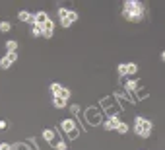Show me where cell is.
<instances>
[{
    "instance_id": "obj_1",
    "label": "cell",
    "mask_w": 165,
    "mask_h": 150,
    "mask_svg": "<svg viewBox=\"0 0 165 150\" xmlns=\"http://www.w3.org/2000/svg\"><path fill=\"white\" fill-rule=\"evenodd\" d=\"M146 14V6L138 0H126L123 6V16L128 21H140Z\"/></svg>"
},
{
    "instance_id": "obj_2",
    "label": "cell",
    "mask_w": 165,
    "mask_h": 150,
    "mask_svg": "<svg viewBox=\"0 0 165 150\" xmlns=\"http://www.w3.org/2000/svg\"><path fill=\"white\" fill-rule=\"evenodd\" d=\"M152 121L150 119H144V117H136L134 119V133L138 134L140 139H150V134H152Z\"/></svg>"
},
{
    "instance_id": "obj_3",
    "label": "cell",
    "mask_w": 165,
    "mask_h": 150,
    "mask_svg": "<svg viewBox=\"0 0 165 150\" xmlns=\"http://www.w3.org/2000/svg\"><path fill=\"white\" fill-rule=\"evenodd\" d=\"M76 20H78V12L68 10V12H66V16H62V18H60V25H62V27H70Z\"/></svg>"
},
{
    "instance_id": "obj_4",
    "label": "cell",
    "mask_w": 165,
    "mask_h": 150,
    "mask_svg": "<svg viewBox=\"0 0 165 150\" xmlns=\"http://www.w3.org/2000/svg\"><path fill=\"white\" fill-rule=\"evenodd\" d=\"M16 61H18V55H16V53H8V55L4 57V59H0V66L6 70V68H10Z\"/></svg>"
},
{
    "instance_id": "obj_5",
    "label": "cell",
    "mask_w": 165,
    "mask_h": 150,
    "mask_svg": "<svg viewBox=\"0 0 165 150\" xmlns=\"http://www.w3.org/2000/svg\"><path fill=\"white\" fill-rule=\"evenodd\" d=\"M47 20H49V16H47V12H43V10L33 14V25H43Z\"/></svg>"
},
{
    "instance_id": "obj_6",
    "label": "cell",
    "mask_w": 165,
    "mask_h": 150,
    "mask_svg": "<svg viewBox=\"0 0 165 150\" xmlns=\"http://www.w3.org/2000/svg\"><path fill=\"white\" fill-rule=\"evenodd\" d=\"M53 30H54V24H53V20H47L45 24L41 25V31H43V37H51L53 35Z\"/></svg>"
},
{
    "instance_id": "obj_7",
    "label": "cell",
    "mask_w": 165,
    "mask_h": 150,
    "mask_svg": "<svg viewBox=\"0 0 165 150\" xmlns=\"http://www.w3.org/2000/svg\"><path fill=\"white\" fill-rule=\"evenodd\" d=\"M119 123H120V121H119V117L117 115H113L109 121H105V125H103V129H105V131H117V127H119Z\"/></svg>"
},
{
    "instance_id": "obj_8",
    "label": "cell",
    "mask_w": 165,
    "mask_h": 150,
    "mask_svg": "<svg viewBox=\"0 0 165 150\" xmlns=\"http://www.w3.org/2000/svg\"><path fill=\"white\" fill-rule=\"evenodd\" d=\"M60 127H62V131H64V133H70V134H72V133H74V129H76V123H74L72 119H64L62 123H60Z\"/></svg>"
},
{
    "instance_id": "obj_9",
    "label": "cell",
    "mask_w": 165,
    "mask_h": 150,
    "mask_svg": "<svg viewBox=\"0 0 165 150\" xmlns=\"http://www.w3.org/2000/svg\"><path fill=\"white\" fill-rule=\"evenodd\" d=\"M66 102H68V99L59 98V96H54V98H53V105L56 107V109H62V107H66Z\"/></svg>"
},
{
    "instance_id": "obj_10",
    "label": "cell",
    "mask_w": 165,
    "mask_h": 150,
    "mask_svg": "<svg viewBox=\"0 0 165 150\" xmlns=\"http://www.w3.org/2000/svg\"><path fill=\"white\" fill-rule=\"evenodd\" d=\"M18 18H20L21 21H31V24H33V14H31V12H25V10H21V12L18 14Z\"/></svg>"
},
{
    "instance_id": "obj_11",
    "label": "cell",
    "mask_w": 165,
    "mask_h": 150,
    "mask_svg": "<svg viewBox=\"0 0 165 150\" xmlns=\"http://www.w3.org/2000/svg\"><path fill=\"white\" fill-rule=\"evenodd\" d=\"M126 72L128 74H136L138 72V64L136 62H126Z\"/></svg>"
},
{
    "instance_id": "obj_12",
    "label": "cell",
    "mask_w": 165,
    "mask_h": 150,
    "mask_svg": "<svg viewBox=\"0 0 165 150\" xmlns=\"http://www.w3.org/2000/svg\"><path fill=\"white\" fill-rule=\"evenodd\" d=\"M126 90L128 92H136V90H138V82H136V80H126Z\"/></svg>"
},
{
    "instance_id": "obj_13",
    "label": "cell",
    "mask_w": 165,
    "mask_h": 150,
    "mask_svg": "<svg viewBox=\"0 0 165 150\" xmlns=\"http://www.w3.org/2000/svg\"><path fill=\"white\" fill-rule=\"evenodd\" d=\"M49 90H51L54 96H59V94H60V90H62V86H60L59 82H53L51 86H49Z\"/></svg>"
},
{
    "instance_id": "obj_14",
    "label": "cell",
    "mask_w": 165,
    "mask_h": 150,
    "mask_svg": "<svg viewBox=\"0 0 165 150\" xmlns=\"http://www.w3.org/2000/svg\"><path fill=\"white\" fill-rule=\"evenodd\" d=\"M117 131H119L120 134H124V133H128V131H130V127H128V123L120 121V123H119V127H117Z\"/></svg>"
},
{
    "instance_id": "obj_15",
    "label": "cell",
    "mask_w": 165,
    "mask_h": 150,
    "mask_svg": "<svg viewBox=\"0 0 165 150\" xmlns=\"http://www.w3.org/2000/svg\"><path fill=\"white\" fill-rule=\"evenodd\" d=\"M6 49H8V53H16V49H18V41H8L6 43Z\"/></svg>"
},
{
    "instance_id": "obj_16",
    "label": "cell",
    "mask_w": 165,
    "mask_h": 150,
    "mask_svg": "<svg viewBox=\"0 0 165 150\" xmlns=\"http://www.w3.org/2000/svg\"><path fill=\"white\" fill-rule=\"evenodd\" d=\"M10 30H12L10 21H0V31H10Z\"/></svg>"
},
{
    "instance_id": "obj_17",
    "label": "cell",
    "mask_w": 165,
    "mask_h": 150,
    "mask_svg": "<svg viewBox=\"0 0 165 150\" xmlns=\"http://www.w3.org/2000/svg\"><path fill=\"white\" fill-rule=\"evenodd\" d=\"M43 139H45V140H53L54 139V133L51 131V129H47V131L43 133Z\"/></svg>"
},
{
    "instance_id": "obj_18",
    "label": "cell",
    "mask_w": 165,
    "mask_h": 150,
    "mask_svg": "<svg viewBox=\"0 0 165 150\" xmlns=\"http://www.w3.org/2000/svg\"><path fill=\"white\" fill-rule=\"evenodd\" d=\"M59 98L68 99V98H70V90H68V88H62V90H60V94H59Z\"/></svg>"
},
{
    "instance_id": "obj_19",
    "label": "cell",
    "mask_w": 165,
    "mask_h": 150,
    "mask_svg": "<svg viewBox=\"0 0 165 150\" xmlns=\"http://www.w3.org/2000/svg\"><path fill=\"white\" fill-rule=\"evenodd\" d=\"M119 74H120V76H126V74H128V72H126V62L119 64Z\"/></svg>"
},
{
    "instance_id": "obj_20",
    "label": "cell",
    "mask_w": 165,
    "mask_h": 150,
    "mask_svg": "<svg viewBox=\"0 0 165 150\" xmlns=\"http://www.w3.org/2000/svg\"><path fill=\"white\" fill-rule=\"evenodd\" d=\"M33 35H35V37H39V35H43V31H41V25H33Z\"/></svg>"
},
{
    "instance_id": "obj_21",
    "label": "cell",
    "mask_w": 165,
    "mask_h": 150,
    "mask_svg": "<svg viewBox=\"0 0 165 150\" xmlns=\"http://www.w3.org/2000/svg\"><path fill=\"white\" fill-rule=\"evenodd\" d=\"M56 150H66V142H59V144H56Z\"/></svg>"
},
{
    "instance_id": "obj_22",
    "label": "cell",
    "mask_w": 165,
    "mask_h": 150,
    "mask_svg": "<svg viewBox=\"0 0 165 150\" xmlns=\"http://www.w3.org/2000/svg\"><path fill=\"white\" fill-rule=\"evenodd\" d=\"M70 111H72V113H78V111H80V105H76V103H74L72 107H70Z\"/></svg>"
},
{
    "instance_id": "obj_23",
    "label": "cell",
    "mask_w": 165,
    "mask_h": 150,
    "mask_svg": "<svg viewBox=\"0 0 165 150\" xmlns=\"http://www.w3.org/2000/svg\"><path fill=\"white\" fill-rule=\"evenodd\" d=\"M0 150H10V144H0Z\"/></svg>"
},
{
    "instance_id": "obj_24",
    "label": "cell",
    "mask_w": 165,
    "mask_h": 150,
    "mask_svg": "<svg viewBox=\"0 0 165 150\" xmlns=\"http://www.w3.org/2000/svg\"><path fill=\"white\" fill-rule=\"evenodd\" d=\"M6 129V121H0V131H4Z\"/></svg>"
},
{
    "instance_id": "obj_25",
    "label": "cell",
    "mask_w": 165,
    "mask_h": 150,
    "mask_svg": "<svg viewBox=\"0 0 165 150\" xmlns=\"http://www.w3.org/2000/svg\"><path fill=\"white\" fill-rule=\"evenodd\" d=\"M161 61H163V62H165V51H163V53H161Z\"/></svg>"
}]
</instances>
